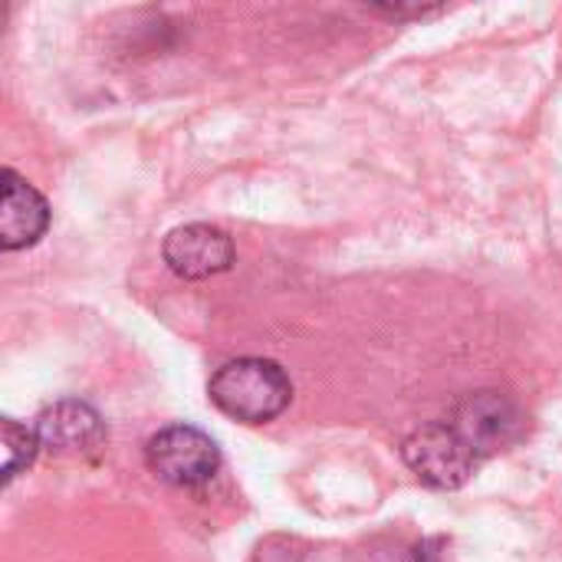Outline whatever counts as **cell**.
Returning <instances> with one entry per match:
<instances>
[{
  "instance_id": "obj_3",
  "label": "cell",
  "mask_w": 562,
  "mask_h": 562,
  "mask_svg": "<svg viewBox=\"0 0 562 562\" xmlns=\"http://www.w3.org/2000/svg\"><path fill=\"white\" fill-rule=\"evenodd\" d=\"M402 458L412 468V474L435 491L464 487L481 464V458L468 448V441L448 422H435V425L412 431L402 441Z\"/></svg>"
},
{
  "instance_id": "obj_6",
  "label": "cell",
  "mask_w": 562,
  "mask_h": 562,
  "mask_svg": "<svg viewBox=\"0 0 562 562\" xmlns=\"http://www.w3.org/2000/svg\"><path fill=\"white\" fill-rule=\"evenodd\" d=\"M33 431H36L40 448L56 458L92 454L105 441V425H102L99 412L79 398H63V402L43 408L36 415Z\"/></svg>"
},
{
  "instance_id": "obj_8",
  "label": "cell",
  "mask_w": 562,
  "mask_h": 562,
  "mask_svg": "<svg viewBox=\"0 0 562 562\" xmlns=\"http://www.w3.org/2000/svg\"><path fill=\"white\" fill-rule=\"evenodd\" d=\"M0 428H3V484H10L20 471L33 464L40 441H36V431L23 428L13 418H3Z\"/></svg>"
},
{
  "instance_id": "obj_2",
  "label": "cell",
  "mask_w": 562,
  "mask_h": 562,
  "mask_svg": "<svg viewBox=\"0 0 562 562\" xmlns=\"http://www.w3.org/2000/svg\"><path fill=\"white\" fill-rule=\"evenodd\" d=\"M148 471L171 487H201L221 468V448L211 435L191 425H168L145 445Z\"/></svg>"
},
{
  "instance_id": "obj_5",
  "label": "cell",
  "mask_w": 562,
  "mask_h": 562,
  "mask_svg": "<svg viewBox=\"0 0 562 562\" xmlns=\"http://www.w3.org/2000/svg\"><path fill=\"white\" fill-rule=\"evenodd\" d=\"M161 257L168 270L181 280H207L234 263V244L221 227L211 224H184L168 231L161 244Z\"/></svg>"
},
{
  "instance_id": "obj_1",
  "label": "cell",
  "mask_w": 562,
  "mask_h": 562,
  "mask_svg": "<svg viewBox=\"0 0 562 562\" xmlns=\"http://www.w3.org/2000/svg\"><path fill=\"white\" fill-rule=\"evenodd\" d=\"M207 395L214 408L224 412L227 418L244 425H263L286 412L293 398V385L283 366H277L273 359L247 356V359L224 362L211 375Z\"/></svg>"
},
{
  "instance_id": "obj_7",
  "label": "cell",
  "mask_w": 562,
  "mask_h": 562,
  "mask_svg": "<svg viewBox=\"0 0 562 562\" xmlns=\"http://www.w3.org/2000/svg\"><path fill=\"white\" fill-rule=\"evenodd\" d=\"M49 227L46 198L20 178L13 168H3V204H0V247L7 254L33 247Z\"/></svg>"
},
{
  "instance_id": "obj_4",
  "label": "cell",
  "mask_w": 562,
  "mask_h": 562,
  "mask_svg": "<svg viewBox=\"0 0 562 562\" xmlns=\"http://www.w3.org/2000/svg\"><path fill=\"white\" fill-rule=\"evenodd\" d=\"M445 422L468 441V448L481 461L494 458L497 451H507L524 435V412L510 395L494 389L458 398Z\"/></svg>"
}]
</instances>
